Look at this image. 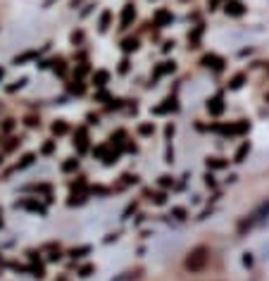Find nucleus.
Returning <instances> with one entry per match:
<instances>
[{
  "label": "nucleus",
  "mask_w": 269,
  "mask_h": 281,
  "mask_svg": "<svg viewBox=\"0 0 269 281\" xmlns=\"http://www.w3.org/2000/svg\"><path fill=\"white\" fill-rule=\"evenodd\" d=\"M210 265V248L207 246H195L188 250L186 260H184V267L191 272V274H200L205 272V267Z\"/></svg>",
  "instance_id": "f257e3e1"
},
{
  "label": "nucleus",
  "mask_w": 269,
  "mask_h": 281,
  "mask_svg": "<svg viewBox=\"0 0 269 281\" xmlns=\"http://www.w3.org/2000/svg\"><path fill=\"white\" fill-rule=\"evenodd\" d=\"M269 214V203H262V205L257 207L255 212L250 214V220L241 222V226H238V231H245V229H253L255 224H260V222H264V217Z\"/></svg>",
  "instance_id": "f03ea898"
},
{
  "label": "nucleus",
  "mask_w": 269,
  "mask_h": 281,
  "mask_svg": "<svg viewBox=\"0 0 269 281\" xmlns=\"http://www.w3.org/2000/svg\"><path fill=\"white\" fill-rule=\"evenodd\" d=\"M243 12H245L243 3H238V0H231V3H227V14H231V17H241Z\"/></svg>",
  "instance_id": "7ed1b4c3"
},
{
  "label": "nucleus",
  "mask_w": 269,
  "mask_h": 281,
  "mask_svg": "<svg viewBox=\"0 0 269 281\" xmlns=\"http://www.w3.org/2000/svg\"><path fill=\"white\" fill-rule=\"evenodd\" d=\"M133 14H136V12H133V5H131V3H129V5L124 7V14H122V29H124L126 24L131 21V17H133Z\"/></svg>",
  "instance_id": "20e7f679"
},
{
  "label": "nucleus",
  "mask_w": 269,
  "mask_h": 281,
  "mask_svg": "<svg viewBox=\"0 0 269 281\" xmlns=\"http://www.w3.org/2000/svg\"><path fill=\"white\" fill-rule=\"evenodd\" d=\"M207 110L212 112V115H219V112L224 110V105H221V98H214L212 103H207Z\"/></svg>",
  "instance_id": "39448f33"
},
{
  "label": "nucleus",
  "mask_w": 269,
  "mask_h": 281,
  "mask_svg": "<svg viewBox=\"0 0 269 281\" xmlns=\"http://www.w3.org/2000/svg\"><path fill=\"white\" fill-rule=\"evenodd\" d=\"M107 27H110V12H103V17H100V31H107Z\"/></svg>",
  "instance_id": "423d86ee"
},
{
  "label": "nucleus",
  "mask_w": 269,
  "mask_h": 281,
  "mask_svg": "<svg viewBox=\"0 0 269 281\" xmlns=\"http://www.w3.org/2000/svg\"><path fill=\"white\" fill-rule=\"evenodd\" d=\"M243 81H245V76H243V74H236L234 79H231V89H241Z\"/></svg>",
  "instance_id": "0eeeda50"
},
{
  "label": "nucleus",
  "mask_w": 269,
  "mask_h": 281,
  "mask_svg": "<svg viewBox=\"0 0 269 281\" xmlns=\"http://www.w3.org/2000/svg\"><path fill=\"white\" fill-rule=\"evenodd\" d=\"M248 150H250V145L245 143V145H241V150L236 153V162H241L243 158H245V155H248Z\"/></svg>",
  "instance_id": "6e6552de"
},
{
  "label": "nucleus",
  "mask_w": 269,
  "mask_h": 281,
  "mask_svg": "<svg viewBox=\"0 0 269 281\" xmlns=\"http://www.w3.org/2000/svg\"><path fill=\"white\" fill-rule=\"evenodd\" d=\"M53 134H67V124H64V122L53 124Z\"/></svg>",
  "instance_id": "1a4fd4ad"
},
{
  "label": "nucleus",
  "mask_w": 269,
  "mask_h": 281,
  "mask_svg": "<svg viewBox=\"0 0 269 281\" xmlns=\"http://www.w3.org/2000/svg\"><path fill=\"white\" fill-rule=\"evenodd\" d=\"M136 48H138L136 38H126V41H124V50H136Z\"/></svg>",
  "instance_id": "9d476101"
},
{
  "label": "nucleus",
  "mask_w": 269,
  "mask_h": 281,
  "mask_svg": "<svg viewBox=\"0 0 269 281\" xmlns=\"http://www.w3.org/2000/svg\"><path fill=\"white\" fill-rule=\"evenodd\" d=\"M207 165H210V167H214V169H221V167L227 165V162H221L219 158H214V160H207Z\"/></svg>",
  "instance_id": "9b49d317"
},
{
  "label": "nucleus",
  "mask_w": 269,
  "mask_h": 281,
  "mask_svg": "<svg viewBox=\"0 0 269 281\" xmlns=\"http://www.w3.org/2000/svg\"><path fill=\"white\" fill-rule=\"evenodd\" d=\"M105 81H107V74H105V72H98V86H103Z\"/></svg>",
  "instance_id": "f8f14e48"
},
{
  "label": "nucleus",
  "mask_w": 269,
  "mask_h": 281,
  "mask_svg": "<svg viewBox=\"0 0 269 281\" xmlns=\"http://www.w3.org/2000/svg\"><path fill=\"white\" fill-rule=\"evenodd\" d=\"M74 167H76V160H72V162H64L62 169H64V171H69V169H74Z\"/></svg>",
  "instance_id": "ddd939ff"
},
{
  "label": "nucleus",
  "mask_w": 269,
  "mask_h": 281,
  "mask_svg": "<svg viewBox=\"0 0 269 281\" xmlns=\"http://www.w3.org/2000/svg\"><path fill=\"white\" fill-rule=\"evenodd\" d=\"M219 3H221V0H210V7H212V10H214V7L219 5Z\"/></svg>",
  "instance_id": "4468645a"
},
{
  "label": "nucleus",
  "mask_w": 269,
  "mask_h": 281,
  "mask_svg": "<svg viewBox=\"0 0 269 281\" xmlns=\"http://www.w3.org/2000/svg\"><path fill=\"white\" fill-rule=\"evenodd\" d=\"M0 76H3V69H0Z\"/></svg>",
  "instance_id": "2eb2a0df"
}]
</instances>
